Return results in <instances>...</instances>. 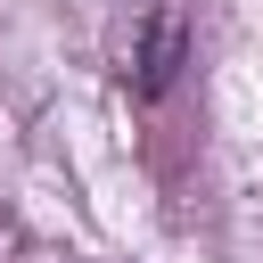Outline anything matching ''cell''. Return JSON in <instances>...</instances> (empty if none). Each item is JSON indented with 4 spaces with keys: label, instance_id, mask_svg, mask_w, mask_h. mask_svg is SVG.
<instances>
[{
    "label": "cell",
    "instance_id": "1",
    "mask_svg": "<svg viewBox=\"0 0 263 263\" xmlns=\"http://www.w3.org/2000/svg\"><path fill=\"white\" fill-rule=\"evenodd\" d=\"M107 66L140 99L173 90V74L189 66V0H115V16H107Z\"/></svg>",
    "mask_w": 263,
    "mask_h": 263
}]
</instances>
